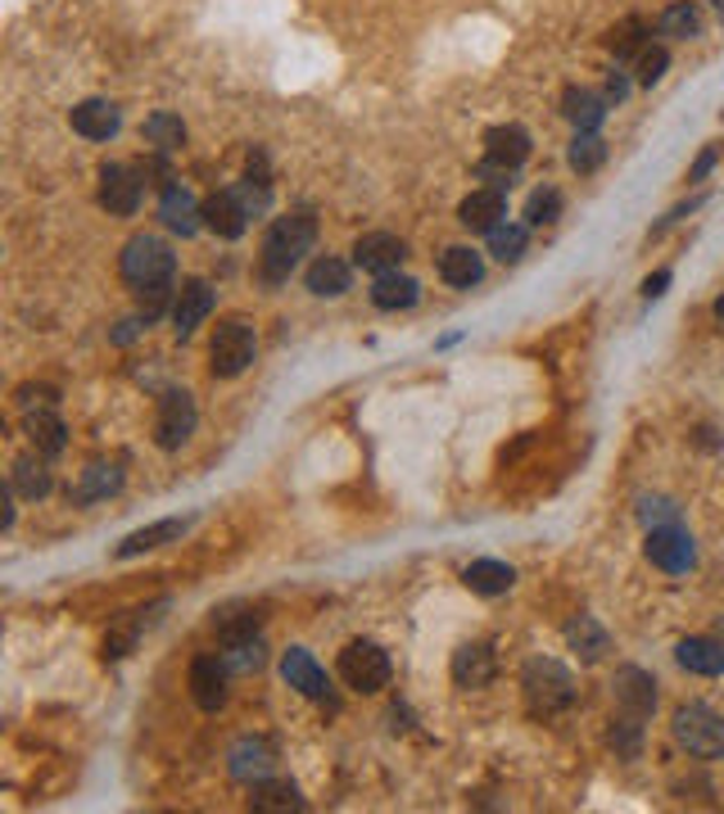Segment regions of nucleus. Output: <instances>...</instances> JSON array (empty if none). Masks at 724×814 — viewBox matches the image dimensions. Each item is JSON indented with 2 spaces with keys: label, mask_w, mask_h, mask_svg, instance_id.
Returning <instances> with one entry per match:
<instances>
[{
  "label": "nucleus",
  "mask_w": 724,
  "mask_h": 814,
  "mask_svg": "<svg viewBox=\"0 0 724 814\" xmlns=\"http://www.w3.org/2000/svg\"><path fill=\"white\" fill-rule=\"evenodd\" d=\"M317 240V222L313 214H290V218H277L263 235V258H258V271L267 285H277L290 277V267L313 250Z\"/></svg>",
  "instance_id": "obj_1"
},
{
  "label": "nucleus",
  "mask_w": 724,
  "mask_h": 814,
  "mask_svg": "<svg viewBox=\"0 0 724 814\" xmlns=\"http://www.w3.org/2000/svg\"><path fill=\"white\" fill-rule=\"evenodd\" d=\"M521 688H526V702H530L534 715H557L576 702V679H570L566 666H557V660H548V656L530 660L526 675H521Z\"/></svg>",
  "instance_id": "obj_2"
},
{
  "label": "nucleus",
  "mask_w": 724,
  "mask_h": 814,
  "mask_svg": "<svg viewBox=\"0 0 724 814\" xmlns=\"http://www.w3.org/2000/svg\"><path fill=\"white\" fill-rule=\"evenodd\" d=\"M671 729H675V742L688 751V756H698V761H720L724 756V719L711 706H698V702L679 706Z\"/></svg>",
  "instance_id": "obj_3"
},
{
  "label": "nucleus",
  "mask_w": 724,
  "mask_h": 814,
  "mask_svg": "<svg viewBox=\"0 0 724 814\" xmlns=\"http://www.w3.org/2000/svg\"><path fill=\"white\" fill-rule=\"evenodd\" d=\"M172 250L164 245L159 235H132L128 250H123V281L145 290V285H159V281H172Z\"/></svg>",
  "instance_id": "obj_4"
},
{
  "label": "nucleus",
  "mask_w": 724,
  "mask_h": 814,
  "mask_svg": "<svg viewBox=\"0 0 724 814\" xmlns=\"http://www.w3.org/2000/svg\"><path fill=\"white\" fill-rule=\"evenodd\" d=\"M254 349H258L254 326L245 317H231V321H222L214 330V344H208V357H214V362H208V367H214V376L231 380V376H240L254 362Z\"/></svg>",
  "instance_id": "obj_5"
},
{
  "label": "nucleus",
  "mask_w": 724,
  "mask_h": 814,
  "mask_svg": "<svg viewBox=\"0 0 724 814\" xmlns=\"http://www.w3.org/2000/svg\"><path fill=\"white\" fill-rule=\"evenodd\" d=\"M340 675H345V683L349 688H358V692H381L385 683H389V656L376 647V643H349L345 652H340Z\"/></svg>",
  "instance_id": "obj_6"
},
{
  "label": "nucleus",
  "mask_w": 724,
  "mask_h": 814,
  "mask_svg": "<svg viewBox=\"0 0 724 814\" xmlns=\"http://www.w3.org/2000/svg\"><path fill=\"white\" fill-rule=\"evenodd\" d=\"M195 421H200L195 399L186 394V389H168V394L159 399V416H155V444L168 448V452L181 448L195 435Z\"/></svg>",
  "instance_id": "obj_7"
},
{
  "label": "nucleus",
  "mask_w": 724,
  "mask_h": 814,
  "mask_svg": "<svg viewBox=\"0 0 724 814\" xmlns=\"http://www.w3.org/2000/svg\"><path fill=\"white\" fill-rule=\"evenodd\" d=\"M648 561L661 566L666 575H684V570H692V561H698V552H692V534L684 525L648 530Z\"/></svg>",
  "instance_id": "obj_8"
},
{
  "label": "nucleus",
  "mask_w": 724,
  "mask_h": 814,
  "mask_svg": "<svg viewBox=\"0 0 724 814\" xmlns=\"http://www.w3.org/2000/svg\"><path fill=\"white\" fill-rule=\"evenodd\" d=\"M612 688H616V706H620L625 715L648 719V715L656 710V679H652L648 670H639V666H620L616 679H612Z\"/></svg>",
  "instance_id": "obj_9"
},
{
  "label": "nucleus",
  "mask_w": 724,
  "mask_h": 814,
  "mask_svg": "<svg viewBox=\"0 0 724 814\" xmlns=\"http://www.w3.org/2000/svg\"><path fill=\"white\" fill-rule=\"evenodd\" d=\"M100 204L109 208L113 218H132L136 208H141V181L128 168L105 163L100 168Z\"/></svg>",
  "instance_id": "obj_10"
},
{
  "label": "nucleus",
  "mask_w": 724,
  "mask_h": 814,
  "mask_svg": "<svg viewBox=\"0 0 724 814\" xmlns=\"http://www.w3.org/2000/svg\"><path fill=\"white\" fill-rule=\"evenodd\" d=\"M530 159V132L507 123V127H490L485 132V163L503 168V172H517Z\"/></svg>",
  "instance_id": "obj_11"
},
{
  "label": "nucleus",
  "mask_w": 724,
  "mask_h": 814,
  "mask_svg": "<svg viewBox=\"0 0 724 814\" xmlns=\"http://www.w3.org/2000/svg\"><path fill=\"white\" fill-rule=\"evenodd\" d=\"M214 304H218V294H214V285L208 281H186L177 290V304H172V321H177V336L186 340V336H195V326L214 313Z\"/></svg>",
  "instance_id": "obj_12"
},
{
  "label": "nucleus",
  "mask_w": 724,
  "mask_h": 814,
  "mask_svg": "<svg viewBox=\"0 0 724 814\" xmlns=\"http://www.w3.org/2000/svg\"><path fill=\"white\" fill-rule=\"evenodd\" d=\"M403 240L399 235H389V231H372V235H362L358 245H353V263L362 271H376V277H385V271H395L403 263Z\"/></svg>",
  "instance_id": "obj_13"
},
{
  "label": "nucleus",
  "mask_w": 724,
  "mask_h": 814,
  "mask_svg": "<svg viewBox=\"0 0 724 814\" xmlns=\"http://www.w3.org/2000/svg\"><path fill=\"white\" fill-rule=\"evenodd\" d=\"M69 123L86 141H109V136H118V127H123V113H118V105H109V100H82L69 113Z\"/></svg>",
  "instance_id": "obj_14"
},
{
  "label": "nucleus",
  "mask_w": 724,
  "mask_h": 814,
  "mask_svg": "<svg viewBox=\"0 0 724 814\" xmlns=\"http://www.w3.org/2000/svg\"><path fill=\"white\" fill-rule=\"evenodd\" d=\"M245 222H250V214H245V204L236 199V191H218V195L204 199V227L214 235L240 240V235H245Z\"/></svg>",
  "instance_id": "obj_15"
},
{
  "label": "nucleus",
  "mask_w": 724,
  "mask_h": 814,
  "mask_svg": "<svg viewBox=\"0 0 724 814\" xmlns=\"http://www.w3.org/2000/svg\"><path fill=\"white\" fill-rule=\"evenodd\" d=\"M227 761H231V778L250 782V788L263 778H272V765H277V756H272V746L263 738H240Z\"/></svg>",
  "instance_id": "obj_16"
},
{
  "label": "nucleus",
  "mask_w": 724,
  "mask_h": 814,
  "mask_svg": "<svg viewBox=\"0 0 724 814\" xmlns=\"http://www.w3.org/2000/svg\"><path fill=\"white\" fill-rule=\"evenodd\" d=\"M458 218H462V227L467 231H494L503 218H507V199H503V191L498 186H485V191H471L467 199H462V208H458Z\"/></svg>",
  "instance_id": "obj_17"
},
{
  "label": "nucleus",
  "mask_w": 724,
  "mask_h": 814,
  "mask_svg": "<svg viewBox=\"0 0 724 814\" xmlns=\"http://www.w3.org/2000/svg\"><path fill=\"white\" fill-rule=\"evenodd\" d=\"M191 697L204 710H218L227 702V660L218 656H200L191 666Z\"/></svg>",
  "instance_id": "obj_18"
},
{
  "label": "nucleus",
  "mask_w": 724,
  "mask_h": 814,
  "mask_svg": "<svg viewBox=\"0 0 724 814\" xmlns=\"http://www.w3.org/2000/svg\"><path fill=\"white\" fill-rule=\"evenodd\" d=\"M281 679L294 688V692H304V697H326L330 683H326V670L317 666V660L304 652V647H290L281 656Z\"/></svg>",
  "instance_id": "obj_19"
},
{
  "label": "nucleus",
  "mask_w": 724,
  "mask_h": 814,
  "mask_svg": "<svg viewBox=\"0 0 724 814\" xmlns=\"http://www.w3.org/2000/svg\"><path fill=\"white\" fill-rule=\"evenodd\" d=\"M494 679V652L485 643H467L452 652V683L458 688H485Z\"/></svg>",
  "instance_id": "obj_20"
},
{
  "label": "nucleus",
  "mask_w": 724,
  "mask_h": 814,
  "mask_svg": "<svg viewBox=\"0 0 724 814\" xmlns=\"http://www.w3.org/2000/svg\"><path fill=\"white\" fill-rule=\"evenodd\" d=\"M159 218L181 231V235H195L200 231V218H204V204H195V195L186 186H168L164 199H159Z\"/></svg>",
  "instance_id": "obj_21"
},
{
  "label": "nucleus",
  "mask_w": 724,
  "mask_h": 814,
  "mask_svg": "<svg viewBox=\"0 0 724 814\" xmlns=\"http://www.w3.org/2000/svg\"><path fill=\"white\" fill-rule=\"evenodd\" d=\"M562 113L576 123V132H598L602 118H607V100L598 96V90H584V86H570L562 96Z\"/></svg>",
  "instance_id": "obj_22"
},
{
  "label": "nucleus",
  "mask_w": 724,
  "mask_h": 814,
  "mask_svg": "<svg viewBox=\"0 0 724 814\" xmlns=\"http://www.w3.org/2000/svg\"><path fill=\"white\" fill-rule=\"evenodd\" d=\"M675 660H679L688 675H702V679L724 675V647L711 643V639H684V643L675 647Z\"/></svg>",
  "instance_id": "obj_23"
},
{
  "label": "nucleus",
  "mask_w": 724,
  "mask_h": 814,
  "mask_svg": "<svg viewBox=\"0 0 724 814\" xmlns=\"http://www.w3.org/2000/svg\"><path fill=\"white\" fill-rule=\"evenodd\" d=\"M462 580H467V588L471 593H480V597H498V593H507L511 584H517V570H511L507 561H471L467 570H462Z\"/></svg>",
  "instance_id": "obj_24"
},
{
  "label": "nucleus",
  "mask_w": 724,
  "mask_h": 814,
  "mask_svg": "<svg viewBox=\"0 0 724 814\" xmlns=\"http://www.w3.org/2000/svg\"><path fill=\"white\" fill-rule=\"evenodd\" d=\"M191 530V521H155V525H145V530H136V534H128L123 543H118V557H141V552H155V548H164V543H172V538H181Z\"/></svg>",
  "instance_id": "obj_25"
},
{
  "label": "nucleus",
  "mask_w": 724,
  "mask_h": 814,
  "mask_svg": "<svg viewBox=\"0 0 724 814\" xmlns=\"http://www.w3.org/2000/svg\"><path fill=\"white\" fill-rule=\"evenodd\" d=\"M439 277L448 285H458V290H471L480 277H485V258H480L475 250H467V245H452L439 258Z\"/></svg>",
  "instance_id": "obj_26"
},
{
  "label": "nucleus",
  "mask_w": 724,
  "mask_h": 814,
  "mask_svg": "<svg viewBox=\"0 0 724 814\" xmlns=\"http://www.w3.org/2000/svg\"><path fill=\"white\" fill-rule=\"evenodd\" d=\"M566 643L576 647V652H580V656L589 660V666L612 652V639H607V629H602V624H598L593 616H576V620H570V624H566Z\"/></svg>",
  "instance_id": "obj_27"
},
{
  "label": "nucleus",
  "mask_w": 724,
  "mask_h": 814,
  "mask_svg": "<svg viewBox=\"0 0 724 814\" xmlns=\"http://www.w3.org/2000/svg\"><path fill=\"white\" fill-rule=\"evenodd\" d=\"M421 299V285L412 281V277H399V271H385V277H376V285H372V304L376 308H412Z\"/></svg>",
  "instance_id": "obj_28"
},
{
  "label": "nucleus",
  "mask_w": 724,
  "mask_h": 814,
  "mask_svg": "<svg viewBox=\"0 0 724 814\" xmlns=\"http://www.w3.org/2000/svg\"><path fill=\"white\" fill-rule=\"evenodd\" d=\"M309 290L313 294H322V299H336V294H345L349 290V263H340V258H317L313 267H309Z\"/></svg>",
  "instance_id": "obj_29"
},
{
  "label": "nucleus",
  "mask_w": 724,
  "mask_h": 814,
  "mask_svg": "<svg viewBox=\"0 0 724 814\" xmlns=\"http://www.w3.org/2000/svg\"><path fill=\"white\" fill-rule=\"evenodd\" d=\"M27 439H33L37 452H46V458H55V452H64V421H59L55 412H33L27 416Z\"/></svg>",
  "instance_id": "obj_30"
},
{
  "label": "nucleus",
  "mask_w": 724,
  "mask_h": 814,
  "mask_svg": "<svg viewBox=\"0 0 724 814\" xmlns=\"http://www.w3.org/2000/svg\"><path fill=\"white\" fill-rule=\"evenodd\" d=\"M118 485H123V471H118V466H86L82 485L73 489V502H96V498H109V494H118Z\"/></svg>",
  "instance_id": "obj_31"
},
{
  "label": "nucleus",
  "mask_w": 724,
  "mask_h": 814,
  "mask_svg": "<svg viewBox=\"0 0 724 814\" xmlns=\"http://www.w3.org/2000/svg\"><path fill=\"white\" fill-rule=\"evenodd\" d=\"M607 742L616 746V756L639 761V756H643V724H639V715H620V719H612Z\"/></svg>",
  "instance_id": "obj_32"
},
{
  "label": "nucleus",
  "mask_w": 724,
  "mask_h": 814,
  "mask_svg": "<svg viewBox=\"0 0 724 814\" xmlns=\"http://www.w3.org/2000/svg\"><path fill=\"white\" fill-rule=\"evenodd\" d=\"M14 489L23 494V498H46L50 494V471H46V462H37V458H19L14 462Z\"/></svg>",
  "instance_id": "obj_33"
},
{
  "label": "nucleus",
  "mask_w": 724,
  "mask_h": 814,
  "mask_svg": "<svg viewBox=\"0 0 724 814\" xmlns=\"http://www.w3.org/2000/svg\"><path fill=\"white\" fill-rule=\"evenodd\" d=\"M661 33L675 37V41L698 37V33H702V14H698V5H688V0H679V5H671L666 14H661Z\"/></svg>",
  "instance_id": "obj_34"
},
{
  "label": "nucleus",
  "mask_w": 724,
  "mask_h": 814,
  "mask_svg": "<svg viewBox=\"0 0 724 814\" xmlns=\"http://www.w3.org/2000/svg\"><path fill=\"white\" fill-rule=\"evenodd\" d=\"M602 159H607V141H602L598 132H576V141H570V168H576V172H598Z\"/></svg>",
  "instance_id": "obj_35"
},
{
  "label": "nucleus",
  "mask_w": 724,
  "mask_h": 814,
  "mask_svg": "<svg viewBox=\"0 0 724 814\" xmlns=\"http://www.w3.org/2000/svg\"><path fill=\"white\" fill-rule=\"evenodd\" d=\"M490 254L503 258V263H517V258L526 254V227H517V222H498V227L490 231Z\"/></svg>",
  "instance_id": "obj_36"
},
{
  "label": "nucleus",
  "mask_w": 724,
  "mask_h": 814,
  "mask_svg": "<svg viewBox=\"0 0 724 814\" xmlns=\"http://www.w3.org/2000/svg\"><path fill=\"white\" fill-rule=\"evenodd\" d=\"M222 660H227V670H236V675H254V670H263L267 647H263V639H245V643H231L222 652Z\"/></svg>",
  "instance_id": "obj_37"
},
{
  "label": "nucleus",
  "mask_w": 724,
  "mask_h": 814,
  "mask_svg": "<svg viewBox=\"0 0 724 814\" xmlns=\"http://www.w3.org/2000/svg\"><path fill=\"white\" fill-rule=\"evenodd\" d=\"M254 810H299L304 801H299V792L290 788V782H254Z\"/></svg>",
  "instance_id": "obj_38"
},
{
  "label": "nucleus",
  "mask_w": 724,
  "mask_h": 814,
  "mask_svg": "<svg viewBox=\"0 0 724 814\" xmlns=\"http://www.w3.org/2000/svg\"><path fill=\"white\" fill-rule=\"evenodd\" d=\"M145 136L155 141L159 149H177L181 141H186V123H181L177 113H149L145 118Z\"/></svg>",
  "instance_id": "obj_39"
},
{
  "label": "nucleus",
  "mask_w": 724,
  "mask_h": 814,
  "mask_svg": "<svg viewBox=\"0 0 724 814\" xmlns=\"http://www.w3.org/2000/svg\"><path fill=\"white\" fill-rule=\"evenodd\" d=\"M643 37H648V23H643V19H625L620 27H612L607 46H612V50H616V59H620V54H634V50H648V46H643Z\"/></svg>",
  "instance_id": "obj_40"
},
{
  "label": "nucleus",
  "mask_w": 724,
  "mask_h": 814,
  "mask_svg": "<svg viewBox=\"0 0 724 814\" xmlns=\"http://www.w3.org/2000/svg\"><path fill=\"white\" fill-rule=\"evenodd\" d=\"M218 639L231 647V643H245V639H258V616L254 611H236V616H222L218 620Z\"/></svg>",
  "instance_id": "obj_41"
},
{
  "label": "nucleus",
  "mask_w": 724,
  "mask_h": 814,
  "mask_svg": "<svg viewBox=\"0 0 724 814\" xmlns=\"http://www.w3.org/2000/svg\"><path fill=\"white\" fill-rule=\"evenodd\" d=\"M557 214H562V195H557L553 186L534 191V195H530V204H526V218H530L534 227H543V222H557Z\"/></svg>",
  "instance_id": "obj_42"
},
{
  "label": "nucleus",
  "mask_w": 724,
  "mask_h": 814,
  "mask_svg": "<svg viewBox=\"0 0 724 814\" xmlns=\"http://www.w3.org/2000/svg\"><path fill=\"white\" fill-rule=\"evenodd\" d=\"M639 521H643L648 530H656V525H679V507H675L671 498H639Z\"/></svg>",
  "instance_id": "obj_43"
},
{
  "label": "nucleus",
  "mask_w": 724,
  "mask_h": 814,
  "mask_svg": "<svg viewBox=\"0 0 724 814\" xmlns=\"http://www.w3.org/2000/svg\"><path fill=\"white\" fill-rule=\"evenodd\" d=\"M666 64H671L666 46H648V50H639V82H643V86L661 82V77H666Z\"/></svg>",
  "instance_id": "obj_44"
},
{
  "label": "nucleus",
  "mask_w": 724,
  "mask_h": 814,
  "mask_svg": "<svg viewBox=\"0 0 724 814\" xmlns=\"http://www.w3.org/2000/svg\"><path fill=\"white\" fill-rule=\"evenodd\" d=\"M141 294V313H145V321H155L164 308H168V294H172V281H159V285H145V290H136Z\"/></svg>",
  "instance_id": "obj_45"
},
{
  "label": "nucleus",
  "mask_w": 724,
  "mask_h": 814,
  "mask_svg": "<svg viewBox=\"0 0 724 814\" xmlns=\"http://www.w3.org/2000/svg\"><path fill=\"white\" fill-rule=\"evenodd\" d=\"M666 285H671V271H656V277L643 281V299H661V294H666Z\"/></svg>",
  "instance_id": "obj_46"
},
{
  "label": "nucleus",
  "mask_w": 724,
  "mask_h": 814,
  "mask_svg": "<svg viewBox=\"0 0 724 814\" xmlns=\"http://www.w3.org/2000/svg\"><path fill=\"white\" fill-rule=\"evenodd\" d=\"M711 168H715V149H707V155H702L698 163H692V172H688V181H702V177H707Z\"/></svg>",
  "instance_id": "obj_47"
},
{
  "label": "nucleus",
  "mask_w": 724,
  "mask_h": 814,
  "mask_svg": "<svg viewBox=\"0 0 724 814\" xmlns=\"http://www.w3.org/2000/svg\"><path fill=\"white\" fill-rule=\"evenodd\" d=\"M625 96H629V82H625L620 73H612V82H607V100H616V105H620Z\"/></svg>",
  "instance_id": "obj_48"
},
{
  "label": "nucleus",
  "mask_w": 724,
  "mask_h": 814,
  "mask_svg": "<svg viewBox=\"0 0 724 814\" xmlns=\"http://www.w3.org/2000/svg\"><path fill=\"white\" fill-rule=\"evenodd\" d=\"M136 330H141V321H123V326L113 330V344H128V340L136 336Z\"/></svg>",
  "instance_id": "obj_49"
},
{
  "label": "nucleus",
  "mask_w": 724,
  "mask_h": 814,
  "mask_svg": "<svg viewBox=\"0 0 724 814\" xmlns=\"http://www.w3.org/2000/svg\"><path fill=\"white\" fill-rule=\"evenodd\" d=\"M715 317H720V321H724V294H720V299H715Z\"/></svg>",
  "instance_id": "obj_50"
}]
</instances>
